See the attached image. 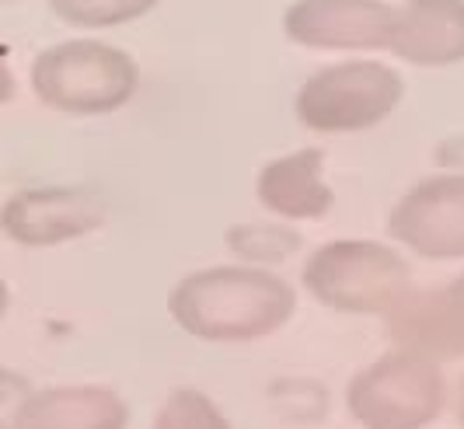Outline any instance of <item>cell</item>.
Returning <instances> with one entry per match:
<instances>
[{
    "label": "cell",
    "instance_id": "1",
    "mask_svg": "<svg viewBox=\"0 0 464 429\" xmlns=\"http://www.w3.org/2000/svg\"><path fill=\"white\" fill-rule=\"evenodd\" d=\"M168 310L179 329L207 342H248L283 329L297 297L276 272L252 265H217L192 272L168 293Z\"/></svg>",
    "mask_w": 464,
    "mask_h": 429
},
{
    "label": "cell",
    "instance_id": "2",
    "mask_svg": "<svg viewBox=\"0 0 464 429\" xmlns=\"http://www.w3.org/2000/svg\"><path fill=\"white\" fill-rule=\"evenodd\" d=\"M140 84L137 63L116 46L73 39L32 60V91L43 105L70 116H105L122 109Z\"/></svg>",
    "mask_w": 464,
    "mask_h": 429
},
{
    "label": "cell",
    "instance_id": "3",
    "mask_svg": "<svg viewBox=\"0 0 464 429\" xmlns=\"http://www.w3.org/2000/svg\"><path fill=\"white\" fill-rule=\"evenodd\" d=\"M304 286L314 300L349 314H388L412 290L409 262L377 241H332L304 265Z\"/></svg>",
    "mask_w": 464,
    "mask_h": 429
},
{
    "label": "cell",
    "instance_id": "4",
    "mask_svg": "<svg viewBox=\"0 0 464 429\" xmlns=\"http://www.w3.org/2000/svg\"><path fill=\"white\" fill-rule=\"evenodd\" d=\"M447 381L440 363L395 349L363 367L346 391V405L363 429H422L443 412Z\"/></svg>",
    "mask_w": 464,
    "mask_h": 429
},
{
    "label": "cell",
    "instance_id": "5",
    "mask_svg": "<svg viewBox=\"0 0 464 429\" xmlns=\"http://www.w3.org/2000/svg\"><path fill=\"white\" fill-rule=\"evenodd\" d=\"M405 84L392 67L349 60L307 77L297 91V116L314 133H360L392 116Z\"/></svg>",
    "mask_w": 464,
    "mask_h": 429
},
{
    "label": "cell",
    "instance_id": "6",
    "mask_svg": "<svg viewBox=\"0 0 464 429\" xmlns=\"http://www.w3.org/2000/svg\"><path fill=\"white\" fill-rule=\"evenodd\" d=\"M105 224V199L77 186L22 189L0 206V234L22 248H53Z\"/></svg>",
    "mask_w": 464,
    "mask_h": 429
},
{
    "label": "cell",
    "instance_id": "7",
    "mask_svg": "<svg viewBox=\"0 0 464 429\" xmlns=\"http://www.w3.org/2000/svg\"><path fill=\"white\" fill-rule=\"evenodd\" d=\"M388 231L422 259H464V175H433L412 186L395 203Z\"/></svg>",
    "mask_w": 464,
    "mask_h": 429
},
{
    "label": "cell",
    "instance_id": "8",
    "mask_svg": "<svg viewBox=\"0 0 464 429\" xmlns=\"http://www.w3.org/2000/svg\"><path fill=\"white\" fill-rule=\"evenodd\" d=\"M283 28L311 49H388L395 7L381 0H297L283 14Z\"/></svg>",
    "mask_w": 464,
    "mask_h": 429
},
{
    "label": "cell",
    "instance_id": "9",
    "mask_svg": "<svg viewBox=\"0 0 464 429\" xmlns=\"http://www.w3.org/2000/svg\"><path fill=\"white\" fill-rule=\"evenodd\" d=\"M388 335L398 349L433 363L464 357V272L433 290H409L388 310Z\"/></svg>",
    "mask_w": 464,
    "mask_h": 429
},
{
    "label": "cell",
    "instance_id": "10",
    "mask_svg": "<svg viewBox=\"0 0 464 429\" xmlns=\"http://www.w3.org/2000/svg\"><path fill=\"white\" fill-rule=\"evenodd\" d=\"M388 49L416 67L464 63V0H409L395 7Z\"/></svg>",
    "mask_w": 464,
    "mask_h": 429
},
{
    "label": "cell",
    "instance_id": "11",
    "mask_svg": "<svg viewBox=\"0 0 464 429\" xmlns=\"http://www.w3.org/2000/svg\"><path fill=\"white\" fill-rule=\"evenodd\" d=\"M130 405L109 387H46L24 398L14 429H126Z\"/></svg>",
    "mask_w": 464,
    "mask_h": 429
},
{
    "label": "cell",
    "instance_id": "12",
    "mask_svg": "<svg viewBox=\"0 0 464 429\" xmlns=\"http://www.w3.org/2000/svg\"><path fill=\"white\" fill-rule=\"evenodd\" d=\"M322 150L304 147L297 154L276 157L258 171V203L286 220H318L332 210L335 195L322 178Z\"/></svg>",
    "mask_w": 464,
    "mask_h": 429
},
{
    "label": "cell",
    "instance_id": "13",
    "mask_svg": "<svg viewBox=\"0 0 464 429\" xmlns=\"http://www.w3.org/2000/svg\"><path fill=\"white\" fill-rule=\"evenodd\" d=\"M158 0H49V7L77 28H112L143 18Z\"/></svg>",
    "mask_w": 464,
    "mask_h": 429
},
{
    "label": "cell",
    "instance_id": "14",
    "mask_svg": "<svg viewBox=\"0 0 464 429\" xmlns=\"http://www.w3.org/2000/svg\"><path fill=\"white\" fill-rule=\"evenodd\" d=\"M154 429H231V423L224 419V412L213 405L207 395L182 387V391L168 395V402L154 419Z\"/></svg>",
    "mask_w": 464,
    "mask_h": 429
},
{
    "label": "cell",
    "instance_id": "15",
    "mask_svg": "<svg viewBox=\"0 0 464 429\" xmlns=\"http://www.w3.org/2000/svg\"><path fill=\"white\" fill-rule=\"evenodd\" d=\"M283 238H294V234L283 231V227H237V231L227 234L234 252H241L245 259H256V262H279V252L269 248V241Z\"/></svg>",
    "mask_w": 464,
    "mask_h": 429
},
{
    "label": "cell",
    "instance_id": "16",
    "mask_svg": "<svg viewBox=\"0 0 464 429\" xmlns=\"http://www.w3.org/2000/svg\"><path fill=\"white\" fill-rule=\"evenodd\" d=\"M28 395H32V384L24 381L22 374L0 367V429H14V419Z\"/></svg>",
    "mask_w": 464,
    "mask_h": 429
},
{
    "label": "cell",
    "instance_id": "17",
    "mask_svg": "<svg viewBox=\"0 0 464 429\" xmlns=\"http://www.w3.org/2000/svg\"><path fill=\"white\" fill-rule=\"evenodd\" d=\"M11 95H14V73H11L7 56H4V49H0V105H4Z\"/></svg>",
    "mask_w": 464,
    "mask_h": 429
},
{
    "label": "cell",
    "instance_id": "18",
    "mask_svg": "<svg viewBox=\"0 0 464 429\" xmlns=\"http://www.w3.org/2000/svg\"><path fill=\"white\" fill-rule=\"evenodd\" d=\"M7 308H11V290H7V283L0 280V318L7 314Z\"/></svg>",
    "mask_w": 464,
    "mask_h": 429
},
{
    "label": "cell",
    "instance_id": "19",
    "mask_svg": "<svg viewBox=\"0 0 464 429\" xmlns=\"http://www.w3.org/2000/svg\"><path fill=\"white\" fill-rule=\"evenodd\" d=\"M458 423L464 426V377H461V384H458Z\"/></svg>",
    "mask_w": 464,
    "mask_h": 429
}]
</instances>
